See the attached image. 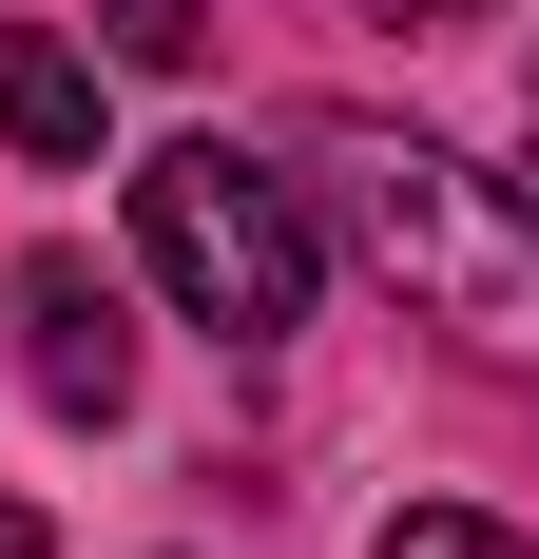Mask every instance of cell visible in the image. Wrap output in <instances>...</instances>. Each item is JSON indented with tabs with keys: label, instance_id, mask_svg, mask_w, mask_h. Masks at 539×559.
<instances>
[{
	"label": "cell",
	"instance_id": "6da1fadb",
	"mask_svg": "<svg viewBox=\"0 0 539 559\" xmlns=\"http://www.w3.org/2000/svg\"><path fill=\"white\" fill-rule=\"evenodd\" d=\"M309 193H327V231H347V251H367L424 329H463V347H539V231L501 213L443 135L327 116V135H309Z\"/></svg>",
	"mask_w": 539,
	"mask_h": 559
},
{
	"label": "cell",
	"instance_id": "7a4b0ae2",
	"mask_svg": "<svg viewBox=\"0 0 539 559\" xmlns=\"http://www.w3.org/2000/svg\"><path fill=\"white\" fill-rule=\"evenodd\" d=\"M135 251H155V289H173L213 347H289V329H309V289H327L309 193L251 174L231 135H155V155H135Z\"/></svg>",
	"mask_w": 539,
	"mask_h": 559
},
{
	"label": "cell",
	"instance_id": "3957f363",
	"mask_svg": "<svg viewBox=\"0 0 539 559\" xmlns=\"http://www.w3.org/2000/svg\"><path fill=\"white\" fill-rule=\"evenodd\" d=\"M20 386L58 405V425H116L135 405V329H116V289H97V251H20Z\"/></svg>",
	"mask_w": 539,
	"mask_h": 559
},
{
	"label": "cell",
	"instance_id": "277c9868",
	"mask_svg": "<svg viewBox=\"0 0 539 559\" xmlns=\"http://www.w3.org/2000/svg\"><path fill=\"white\" fill-rule=\"evenodd\" d=\"M0 135L39 174H97V58L58 39V20H0Z\"/></svg>",
	"mask_w": 539,
	"mask_h": 559
},
{
	"label": "cell",
	"instance_id": "5b68a950",
	"mask_svg": "<svg viewBox=\"0 0 539 559\" xmlns=\"http://www.w3.org/2000/svg\"><path fill=\"white\" fill-rule=\"evenodd\" d=\"M97 58L116 78H193L213 58V0H97Z\"/></svg>",
	"mask_w": 539,
	"mask_h": 559
},
{
	"label": "cell",
	"instance_id": "8992f818",
	"mask_svg": "<svg viewBox=\"0 0 539 559\" xmlns=\"http://www.w3.org/2000/svg\"><path fill=\"white\" fill-rule=\"evenodd\" d=\"M367 559H539V540H501V521L482 502H405V521H385V540Z\"/></svg>",
	"mask_w": 539,
	"mask_h": 559
},
{
	"label": "cell",
	"instance_id": "52a82bcc",
	"mask_svg": "<svg viewBox=\"0 0 539 559\" xmlns=\"http://www.w3.org/2000/svg\"><path fill=\"white\" fill-rule=\"evenodd\" d=\"M0 559H58V540H39V502H0Z\"/></svg>",
	"mask_w": 539,
	"mask_h": 559
},
{
	"label": "cell",
	"instance_id": "ba28073f",
	"mask_svg": "<svg viewBox=\"0 0 539 559\" xmlns=\"http://www.w3.org/2000/svg\"><path fill=\"white\" fill-rule=\"evenodd\" d=\"M367 20H463V0H367Z\"/></svg>",
	"mask_w": 539,
	"mask_h": 559
},
{
	"label": "cell",
	"instance_id": "9c48e42d",
	"mask_svg": "<svg viewBox=\"0 0 539 559\" xmlns=\"http://www.w3.org/2000/svg\"><path fill=\"white\" fill-rule=\"evenodd\" d=\"M520 231H539V174H520Z\"/></svg>",
	"mask_w": 539,
	"mask_h": 559
}]
</instances>
